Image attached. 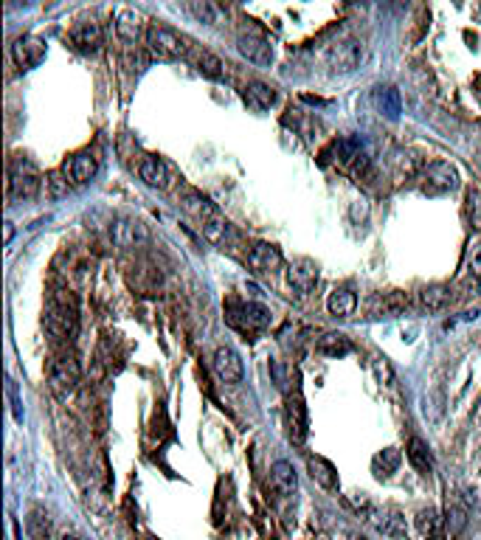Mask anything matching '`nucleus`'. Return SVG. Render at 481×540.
Masks as SVG:
<instances>
[{"instance_id":"1","label":"nucleus","mask_w":481,"mask_h":540,"mask_svg":"<svg viewBox=\"0 0 481 540\" xmlns=\"http://www.w3.org/2000/svg\"><path fill=\"white\" fill-rule=\"evenodd\" d=\"M45 329L54 338H71L76 333V298L71 290H56L45 310Z\"/></svg>"},{"instance_id":"2","label":"nucleus","mask_w":481,"mask_h":540,"mask_svg":"<svg viewBox=\"0 0 481 540\" xmlns=\"http://www.w3.org/2000/svg\"><path fill=\"white\" fill-rule=\"evenodd\" d=\"M225 321L243 335H259L270 326V310L256 302H228Z\"/></svg>"},{"instance_id":"3","label":"nucleus","mask_w":481,"mask_h":540,"mask_svg":"<svg viewBox=\"0 0 481 540\" xmlns=\"http://www.w3.org/2000/svg\"><path fill=\"white\" fill-rule=\"evenodd\" d=\"M146 48L155 59L161 63H175V59H183L189 54V43L183 34H177L175 28L153 23L146 28Z\"/></svg>"},{"instance_id":"4","label":"nucleus","mask_w":481,"mask_h":540,"mask_svg":"<svg viewBox=\"0 0 481 540\" xmlns=\"http://www.w3.org/2000/svg\"><path fill=\"white\" fill-rule=\"evenodd\" d=\"M40 186H43L40 169L28 158H14L12 166H9V192H12V197L32 200V197L40 194Z\"/></svg>"},{"instance_id":"5","label":"nucleus","mask_w":481,"mask_h":540,"mask_svg":"<svg viewBox=\"0 0 481 540\" xmlns=\"http://www.w3.org/2000/svg\"><path fill=\"white\" fill-rule=\"evenodd\" d=\"M48 385L56 397H71L79 385V363L74 357H56L48 366Z\"/></svg>"},{"instance_id":"6","label":"nucleus","mask_w":481,"mask_h":540,"mask_svg":"<svg viewBox=\"0 0 481 540\" xmlns=\"http://www.w3.org/2000/svg\"><path fill=\"white\" fill-rule=\"evenodd\" d=\"M459 186V169L450 161H431L423 172V189L431 194H445Z\"/></svg>"},{"instance_id":"7","label":"nucleus","mask_w":481,"mask_h":540,"mask_svg":"<svg viewBox=\"0 0 481 540\" xmlns=\"http://www.w3.org/2000/svg\"><path fill=\"white\" fill-rule=\"evenodd\" d=\"M360 59H363V45L357 40H341L326 51V65L335 74H352L360 65Z\"/></svg>"},{"instance_id":"8","label":"nucleus","mask_w":481,"mask_h":540,"mask_svg":"<svg viewBox=\"0 0 481 540\" xmlns=\"http://www.w3.org/2000/svg\"><path fill=\"white\" fill-rule=\"evenodd\" d=\"M45 54H48L45 40H40V37H34V34L17 37V40H14V45H12V56H14V63H17V68H20V71H32V68H37V65L43 63V59H45Z\"/></svg>"},{"instance_id":"9","label":"nucleus","mask_w":481,"mask_h":540,"mask_svg":"<svg viewBox=\"0 0 481 540\" xmlns=\"http://www.w3.org/2000/svg\"><path fill=\"white\" fill-rule=\"evenodd\" d=\"M284 425H287V434H290L293 445H304V439H307V405H304V400H302V394H298V392H293L287 397Z\"/></svg>"},{"instance_id":"10","label":"nucleus","mask_w":481,"mask_h":540,"mask_svg":"<svg viewBox=\"0 0 481 540\" xmlns=\"http://www.w3.org/2000/svg\"><path fill=\"white\" fill-rule=\"evenodd\" d=\"M212 366H214V374H217L225 385L243 383V374H245L243 357H239L231 346H217V352H214V357H212Z\"/></svg>"},{"instance_id":"11","label":"nucleus","mask_w":481,"mask_h":540,"mask_svg":"<svg viewBox=\"0 0 481 540\" xmlns=\"http://www.w3.org/2000/svg\"><path fill=\"white\" fill-rule=\"evenodd\" d=\"M110 236L118 248H135V245H144L149 239V231L144 223L133 220V217H118L113 225H110Z\"/></svg>"},{"instance_id":"12","label":"nucleus","mask_w":481,"mask_h":540,"mask_svg":"<svg viewBox=\"0 0 481 540\" xmlns=\"http://www.w3.org/2000/svg\"><path fill=\"white\" fill-rule=\"evenodd\" d=\"M236 48L248 63H254L259 68H267L270 63H273V45H270V40H265L259 34H239Z\"/></svg>"},{"instance_id":"13","label":"nucleus","mask_w":481,"mask_h":540,"mask_svg":"<svg viewBox=\"0 0 481 540\" xmlns=\"http://www.w3.org/2000/svg\"><path fill=\"white\" fill-rule=\"evenodd\" d=\"M287 284L290 290H295L298 295H307L315 284H318V265L313 259H295L287 267Z\"/></svg>"},{"instance_id":"14","label":"nucleus","mask_w":481,"mask_h":540,"mask_svg":"<svg viewBox=\"0 0 481 540\" xmlns=\"http://www.w3.org/2000/svg\"><path fill=\"white\" fill-rule=\"evenodd\" d=\"M411 307V298L400 290H388V293H377L372 302H369V313L374 318H394L403 315Z\"/></svg>"},{"instance_id":"15","label":"nucleus","mask_w":481,"mask_h":540,"mask_svg":"<svg viewBox=\"0 0 481 540\" xmlns=\"http://www.w3.org/2000/svg\"><path fill=\"white\" fill-rule=\"evenodd\" d=\"M180 205H183V212H189L200 225L223 217L220 208H217L212 200H208L205 194H200V192H194V189H186L183 194H180Z\"/></svg>"},{"instance_id":"16","label":"nucleus","mask_w":481,"mask_h":540,"mask_svg":"<svg viewBox=\"0 0 481 540\" xmlns=\"http://www.w3.org/2000/svg\"><path fill=\"white\" fill-rule=\"evenodd\" d=\"M282 251L276 245L270 243H254L248 248V265L254 270H259V273H276V270L282 267Z\"/></svg>"},{"instance_id":"17","label":"nucleus","mask_w":481,"mask_h":540,"mask_svg":"<svg viewBox=\"0 0 481 540\" xmlns=\"http://www.w3.org/2000/svg\"><path fill=\"white\" fill-rule=\"evenodd\" d=\"M138 175H141V180L149 186V189H169V183H172V175H169V166L158 158V155H146V158H141V164H138Z\"/></svg>"},{"instance_id":"18","label":"nucleus","mask_w":481,"mask_h":540,"mask_svg":"<svg viewBox=\"0 0 481 540\" xmlns=\"http://www.w3.org/2000/svg\"><path fill=\"white\" fill-rule=\"evenodd\" d=\"M115 34L127 45L138 43L144 37V14L135 9H118L115 12Z\"/></svg>"},{"instance_id":"19","label":"nucleus","mask_w":481,"mask_h":540,"mask_svg":"<svg viewBox=\"0 0 481 540\" xmlns=\"http://www.w3.org/2000/svg\"><path fill=\"white\" fill-rule=\"evenodd\" d=\"M243 99H245V104H248L251 110L265 113V110H270V107H273V104L279 102V93H276V87H273V85L254 79V82H248V85H245Z\"/></svg>"},{"instance_id":"20","label":"nucleus","mask_w":481,"mask_h":540,"mask_svg":"<svg viewBox=\"0 0 481 540\" xmlns=\"http://www.w3.org/2000/svg\"><path fill=\"white\" fill-rule=\"evenodd\" d=\"M416 304L425 313H442V310H447L450 304H454V290H450L447 284H428V287H423L416 293Z\"/></svg>"},{"instance_id":"21","label":"nucleus","mask_w":481,"mask_h":540,"mask_svg":"<svg viewBox=\"0 0 481 540\" xmlns=\"http://www.w3.org/2000/svg\"><path fill=\"white\" fill-rule=\"evenodd\" d=\"M71 43L82 54H96L104 43V34H102L99 23H79L71 28Z\"/></svg>"},{"instance_id":"22","label":"nucleus","mask_w":481,"mask_h":540,"mask_svg":"<svg viewBox=\"0 0 481 540\" xmlns=\"http://www.w3.org/2000/svg\"><path fill=\"white\" fill-rule=\"evenodd\" d=\"M96 169H99V164H96V158L90 155V153H79V155H74L68 164H65V177L71 180V183H76V186H82V183H90V180L96 177Z\"/></svg>"},{"instance_id":"23","label":"nucleus","mask_w":481,"mask_h":540,"mask_svg":"<svg viewBox=\"0 0 481 540\" xmlns=\"http://www.w3.org/2000/svg\"><path fill=\"white\" fill-rule=\"evenodd\" d=\"M374 107L380 110V115H385L388 122H397L400 113H403V99H400V90L392 85H380L374 87Z\"/></svg>"},{"instance_id":"24","label":"nucleus","mask_w":481,"mask_h":540,"mask_svg":"<svg viewBox=\"0 0 481 540\" xmlns=\"http://www.w3.org/2000/svg\"><path fill=\"white\" fill-rule=\"evenodd\" d=\"M270 484H273V490L279 495H293L298 490V475H295V467L284 459L273 462V467H270Z\"/></svg>"},{"instance_id":"25","label":"nucleus","mask_w":481,"mask_h":540,"mask_svg":"<svg viewBox=\"0 0 481 540\" xmlns=\"http://www.w3.org/2000/svg\"><path fill=\"white\" fill-rule=\"evenodd\" d=\"M405 456H408L411 467H414L419 475H431V470H434V456H431V447H428L425 439L411 436V439H408V447H405Z\"/></svg>"},{"instance_id":"26","label":"nucleus","mask_w":481,"mask_h":540,"mask_svg":"<svg viewBox=\"0 0 481 540\" xmlns=\"http://www.w3.org/2000/svg\"><path fill=\"white\" fill-rule=\"evenodd\" d=\"M326 310H329V315H335V318H349V315L357 310V295H355V290H349V287H335L333 293H329V298H326Z\"/></svg>"},{"instance_id":"27","label":"nucleus","mask_w":481,"mask_h":540,"mask_svg":"<svg viewBox=\"0 0 481 540\" xmlns=\"http://www.w3.org/2000/svg\"><path fill=\"white\" fill-rule=\"evenodd\" d=\"M307 470L313 475V482L321 484L324 490H335L338 487V473L333 462H326L324 456H307Z\"/></svg>"},{"instance_id":"28","label":"nucleus","mask_w":481,"mask_h":540,"mask_svg":"<svg viewBox=\"0 0 481 540\" xmlns=\"http://www.w3.org/2000/svg\"><path fill=\"white\" fill-rule=\"evenodd\" d=\"M186 9H189L200 23L212 25V28H217V25L225 23V9H223L220 3H214V0H194V3H189Z\"/></svg>"},{"instance_id":"29","label":"nucleus","mask_w":481,"mask_h":540,"mask_svg":"<svg viewBox=\"0 0 481 540\" xmlns=\"http://www.w3.org/2000/svg\"><path fill=\"white\" fill-rule=\"evenodd\" d=\"M315 349H318L321 355H326V357H344V355H349L355 346H352V341H349L344 333H324V335L318 338Z\"/></svg>"},{"instance_id":"30","label":"nucleus","mask_w":481,"mask_h":540,"mask_svg":"<svg viewBox=\"0 0 481 540\" xmlns=\"http://www.w3.org/2000/svg\"><path fill=\"white\" fill-rule=\"evenodd\" d=\"M194 68H197L200 76L217 82V79H223V68H225V65H223V59H220L217 54L203 51V54H197V59H194Z\"/></svg>"},{"instance_id":"31","label":"nucleus","mask_w":481,"mask_h":540,"mask_svg":"<svg viewBox=\"0 0 481 540\" xmlns=\"http://www.w3.org/2000/svg\"><path fill=\"white\" fill-rule=\"evenodd\" d=\"M400 462H403V456H400V450L397 447H385V450H380V453L374 456V473H377V478H383V475H392L397 467H400Z\"/></svg>"},{"instance_id":"32","label":"nucleus","mask_w":481,"mask_h":540,"mask_svg":"<svg viewBox=\"0 0 481 540\" xmlns=\"http://www.w3.org/2000/svg\"><path fill=\"white\" fill-rule=\"evenodd\" d=\"M335 155H338V161H344V164L360 161V158H363V141H360L357 135L341 138V141L335 144Z\"/></svg>"},{"instance_id":"33","label":"nucleus","mask_w":481,"mask_h":540,"mask_svg":"<svg viewBox=\"0 0 481 540\" xmlns=\"http://www.w3.org/2000/svg\"><path fill=\"white\" fill-rule=\"evenodd\" d=\"M200 228H203V236L208 239V243H214V245H225L228 239H231V223L225 217L212 220V223H203Z\"/></svg>"},{"instance_id":"34","label":"nucleus","mask_w":481,"mask_h":540,"mask_svg":"<svg viewBox=\"0 0 481 540\" xmlns=\"http://www.w3.org/2000/svg\"><path fill=\"white\" fill-rule=\"evenodd\" d=\"M465 212H467V223L473 231H481V189L470 186L465 194Z\"/></svg>"},{"instance_id":"35","label":"nucleus","mask_w":481,"mask_h":540,"mask_svg":"<svg viewBox=\"0 0 481 540\" xmlns=\"http://www.w3.org/2000/svg\"><path fill=\"white\" fill-rule=\"evenodd\" d=\"M445 526H447V535L450 537H459L465 532V526H467V509L465 506H447Z\"/></svg>"},{"instance_id":"36","label":"nucleus","mask_w":481,"mask_h":540,"mask_svg":"<svg viewBox=\"0 0 481 540\" xmlns=\"http://www.w3.org/2000/svg\"><path fill=\"white\" fill-rule=\"evenodd\" d=\"M380 529L388 535V537H403L405 535V518L400 513H388L383 521H380Z\"/></svg>"},{"instance_id":"37","label":"nucleus","mask_w":481,"mask_h":540,"mask_svg":"<svg viewBox=\"0 0 481 540\" xmlns=\"http://www.w3.org/2000/svg\"><path fill=\"white\" fill-rule=\"evenodd\" d=\"M416 526L423 535H436L439 529V518H436V509H423V513L416 515Z\"/></svg>"},{"instance_id":"38","label":"nucleus","mask_w":481,"mask_h":540,"mask_svg":"<svg viewBox=\"0 0 481 540\" xmlns=\"http://www.w3.org/2000/svg\"><path fill=\"white\" fill-rule=\"evenodd\" d=\"M45 183H48V194H51V197H63V194L68 192V177H65V172H51Z\"/></svg>"},{"instance_id":"39","label":"nucleus","mask_w":481,"mask_h":540,"mask_svg":"<svg viewBox=\"0 0 481 540\" xmlns=\"http://www.w3.org/2000/svg\"><path fill=\"white\" fill-rule=\"evenodd\" d=\"M467 270L476 279H481V243H473L467 248Z\"/></svg>"},{"instance_id":"40","label":"nucleus","mask_w":481,"mask_h":540,"mask_svg":"<svg viewBox=\"0 0 481 540\" xmlns=\"http://www.w3.org/2000/svg\"><path fill=\"white\" fill-rule=\"evenodd\" d=\"M6 394H9V403H12V414H14V419H17V423H23V403H20L17 385H14V380H12V377L6 380Z\"/></svg>"},{"instance_id":"41","label":"nucleus","mask_w":481,"mask_h":540,"mask_svg":"<svg viewBox=\"0 0 481 540\" xmlns=\"http://www.w3.org/2000/svg\"><path fill=\"white\" fill-rule=\"evenodd\" d=\"M374 374H377V380L385 383V385L394 383V369H392V363H388L385 357H377V360H374Z\"/></svg>"},{"instance_id":"42","label":"nucleus","mask_w":481,"mask_h":540,"mask_svg":"<svg viewBox=\"0 0 481 540\" xmlns=\"http://www.w3.org/2000/svg\"><path fill=\"white\" fill-rule=\"evenodd\" d=\"M12 236H14V225H12V223H6V245L12 243Z\"/></svg>"},{"instance_id":"43","label":"nucleus","mask_w":481,"mask_h":540,"mask_svg":"<svg viewBox=\"0 0 481 540\" xmlns=\"http://www.w3.org/2000/svg\"><path fill=\"white\" fill-rule=\"evenodd\" d=\"M63 540H79V537H76V535H65Z\"/></svg>"},{"instance_id":"44","label":"nucleus","mask_w":481,"mask_h":540,"mask_svg":"<svg viewBox=\"0 0 481 540\" xmlns=\"http://www.w3.org/2000/svg\"><path fill=\"white\" fill-rule=\"evenodd\" d=\"M428 540H434V537H428Z\"/></svg>"}]
</instances>
